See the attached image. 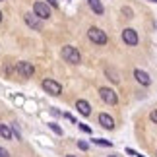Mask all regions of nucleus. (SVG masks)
Instances as JSON below:
<instances>
[{"label":"nucleus","mask_w":157,"mask_h":157,"mask_svg":"<svg viewBox=\"0 0 157 157\" xmlns=\"http://www.w3.org/2000/svg\"><path fill=\"white\" fill-rule=\"evenodd\" d=\"M87 39L91 41L93 45H99V47H103V45H107V43H109L107 33H105L101 27H95V25H91V27L87 29Z\"/></svg>","instance_id":"f257e3e1"},{"label":"nucleus","mask_w":157,"mask_h":157,"mask_svg":"<svg viewBox=\"0 0 157 157\" xmlns=\"http://www.w3.org/2000/svg\"><path fill=\"white\" fill-rule=\"evenodd\" d=\"M60 56H62L66 62H70V64H80L82 62V52L78 51L76 47H72V45H64L62 51H60Z\"/></svg>","instance_id":"f03ea898"},{"label":"nucleus","mask_w":157,"mask_h":157,"mask_svg":"<svg viewBox=\"0 0 157 157\" xmlns=\"http://www.w3.org/2000/svg\"><path fill=\"white\" fill-rule=\"evenodd\" d=\"M33 14L37 16L39 20L45 21V20H49V17H51L52 12H51V6L47 4V2H43V0H35V2H33Z\"/></svg>","instance_id":"7ed1b4c3"},{"label":"nucleus","mask_w":157,"mask_h":157,"mask_svg":"<svg viewBox=\"0 0 157 157\" xmlns=\"http://www.w3.org/2000/svg\"><path fill=\"white\" fill-rule=\"evenodd\" d=\"M23 21H25V25H27L29 29H33V31H43V20H39V17L35 16L33 12L23 14Z\"/></svg>","instance_id":"20e7f679"},{"label":"nucleus","mask_w":157,"mask_h":157,"mask_svg":"<svg viewBox=\"0 0 157 157\" xmlns=\"http://www.w3.org/2000/svg\"><path fill=\"white\" fill-rule=\"evenodd\" d=\"M41 87L51 95H60L62 93V86H60L56 80H52V78H45V80L41 82Z\"/></svg>","instance_id":"39448f33"},{"label":"nucleus","mask_w":157,"mask_h":157,"mask_svg":"<svg viewBox=\"0 0 157 157\" xmlns=\"http://www.w3.org/2000/svg\"><path fill=\"white\" fill-rule=\"evenodd\" d=\"M16 72H17V76H21V78H33V74H35V66H33L31 62L20 60V62L16 64Z\"/></svg>","instance_id":"423d86ee"},{"label":"nucleus","mask_w":157,"mask_h":157,"mask_svg":"<svg viewBox=\"0 0 157 157\" xmlns=\"http://www.w3.org/2000/svg\"><path fill=\"white\" fill-rule=\"evenodd\" d=\"M122 41H124V45H128V47H136L138 43H140L138 31H136L134 27H126V29H122Z\"/></svg>","instance_id":"0eeeda50"},{"label":"nucleus","mask_w":157,"mask_h":157,"mask_svg":"<svg viewBox=\"0 0 157 157\" xmlns=\"http://www.w3.org/2000/svg\"><path fill=\"white\" fill-rule=\"evenodd\" d=\"M99 97L103 99L107 105H117L118 103V95L111 87H99Z\"/></svg>","instance_id":"6e6552de"},{"label":"nucleus","mask_w":157,"mask_h":157,"mask_svg":"<svg viewBox=\"0 0 157 157\" xmlns=\"http://www.w3.org/2000/svg\"><path fill=\"white\" fill-rule=\"evenodd\" d=\"M134 80L140 83V86H144V87L151 86V78H149V74H147V72H144V70H140V68L134 70Z\"/></svg>","instance_id":"1a4fd4ad"},{"label":"nucleus","mask_w":157,"mask_h":157,"mask_svg":"<svg viewBox=\"0 0 157 157\" xmlns=\"http://www.w3.org/2000/svg\"><path fill=\"white\" fill-rule=\"evenodd\" d=\"M97 120H99V124L103 126L105 130H114V118L111 117V114H107V113H101L99 117H97Z\"/></svg>","instance_id":"9d476101"},{"label":"nucleus","mask_w":157,"mask_h":157,"mask_svg":"<svg viewBox=\"0 0 157 157\" xmlns=\"http://www.w3.org/2000/svg\"><path fill=\"white\" fill-rule=\"evenodd\" d=\"M76 111L80 113L82 117H89V114H91V105H89L86 99H78L76 101Z\"/></svg>","instance_id":"9b49d317"},{"label":"nucleus","mask_w":157,"mask_h":157,"mask_svg":"<svg viewBox=\"0 0 157 157\" xmlns=\"http://www.w3.org/2000/svg\"><path fill=\"white\" fill-rule=\"evenodd\" d=\"M87 6H89V10H91L95 16H103L105 14V6H103L101 0H87Z\"/></svg>","instance_id":"f8f14e48"},{"label":"nucleus","mask_w":157,"mask_h":157,"mask_svg":"<svg viewBox=\"0 0 157 157\" xmlns=\"http://www.w3.org/2000/svg\"><path fill=\"white\" fill-rule=\"evenodd\" d=\"M0 138H2V140H14V132H12L10 124L0 122Z\"/></svg>","instance_id":"ddd939ff"},{"label":"nucleus","mask_w":157,"mask_h":157,"mask_svg":"<svg viewBox=\"0 0 157 157\" xmlns=\"http://www.w3.org/2000/svg\"><path fill=\"white\" fill-rule=\"evenodd\" d=\"M105 76H107L113 83H118V82H120V74H118L114 68H111V66H107V68H105Z\"/></svg>","instance_id":"4468645a"},{"label":"nucleus","mask_w":157,"mask_h":157,"mask_svg":"<svg viewBox=\"0 0 157 157\" xmlns=\"http://www.w3.org/2000/svg\"><path fill=\"white\" fill-rule=\"evenodd\" d=\"M91 142H93V144H97V146H103V147H113V142L103 140V138H93Z\"/></svg>","instance_id":"2eb2a0df"},{"label":"nucleus","mask_w":157,"mask_h":157,"mask_svg":"<svg viewBox=\"0 0 157 157\" xmlns=\"http://www.w3.org/2000/svg\"><path fill=\"white\" fill-rule=\"evenodd\" d=\"M10 126H12V132H14V140H17V142H21V130L17 128V124H16V122H12Z\"/></svg>","instance_id":"dca6fc26"},{"label":"nucleus","mask_w":157,"mask_h":157,"mask_svg":"<svg viewBox=\"0 0 157 157\" xmlns=\"http://www.w3.org/2000/svg\"><path fill=\"white\" fill-rule=\"evenodd\" d=\"M120 12H122V16L128 17V20H130V17H134V10H132L130 6H122V8H120Z\"/></svg>","instance_id":"f3484780"},{"label":"nucleus","mask_w":157,"mask_h":157,"mask_svg":"<svg viewBox=\"0 0 157 157\" xmlns=\"http://www.w3.org/2000/svg\"><path fill=\"white\" fill-rule=\"evenodd\" d=\"M49 126H51V130L54 132V134H58V136H62V134H64V132H62V128H60V126H58L56 122H51Z\"/></svg>","instance_id":"a211bd4d"},{"label":"nucleus","mask_w":157,"mask_h":157,"mask_svg":"<svg viewBox=\"0 0 157 157\" xmlns=\"http://www.w3.org/2000/svg\"><path fill=\"white\" fill-rule=\"evenodd\" d=\"M78 128H80L82 132H86V134H91V128H89L87 124H78Z\"/></svg>","instance_id":"6ab92c4d"},{"label":"nucleus","mask_w":157,"mask_h":157,"mask_svg":"<svg viewBox=\"0 0 157 157\" xmlns=\"http://www.w3.org/2000/svg\"><path fill=\"white\" fill-rule=\"evenodd\" d=\"M78 147H80V149H83V151H87V149H89V146H87V142H78Z\"/></svg>","instance_id":"aec40b11"},{"label":"nucleus","mask_w":157,"mask_h":157,"mask_svg":"<svg viewBox=\"0 0 157 157\" xmlns=\"http://www.w3.org/2000/svg\"><path fill=\"white\" fill-rule=\"evenodd\" d=\"M149 120H151L153 124H157V109H155V111H151V114H149Z\"/></svg>","instance_id":"412c9836"},{"label":"nucleus","mask_w":157,"mask_h":157,"mask_svg":"<svg viewBox=\"0 0 157 157\" xmlns=\"http://www.w3.org/2000/svg\"><path fill=\"white\" fill-rule=\"evenodd\" d=\"M0 157H10V153H8V149L0 147Z\"/></svg>","instance_id":"4be33fe9"},{"label":"nucleus","mask_w":157,"mask_h":157,"mask_svg":"<svg viewBox=\"0 0 157 157\" xmlns=\"http://www.w3.org/2000/svg\"><path fill=\"white\" fill-rule=\"evenodd\" d=\"M64 117H66V118H68V120H70V122H74V124H76V118H74V117H72V114H70V113H64Z\"/></svg>","instance_id":"5701e85b"},{"label":"nucleus","mask_w":157,"mask_h":157,"mask_svg":"<svg viewBox=\"0 0 157 157\" xmlns=\"http://www.w3.org/2000/svg\"><path fill=\"white\" fill-rule=\"evenodd\" d=\"M47 4H49V6H52V8H56V6H58V2H56V0H47Z\"/></svg>","instance_id":"b1692460"},{"label":"nucleus","mask_w":157,"mask_h":157,"mask_svg":"<svg viewBox=\"0 0 157 157\" xmlns=\"http://www.w3.org/2000/svg\"><path fill=\"white\" fill-rule=\"evenodd\" d=\"M126 153L132 155V157H136V153H138V151H134V149H130V147H126Z\"/></svg>","instance_id":"393cba45"},{"label":"nucleus","mask_w":157,"mask_h":157,"mask_svg":"<svg viewBox=\"0 0 157 157\" xmlns=\"http://www.w3.org/2000/svg\"><path fill=\"white\" fill-rule=\"evenodd\" d=\"M147 2H153V4H157V0H147Z\"/></svg>","instance_id":"a878e982"},{"label":"nucleus","mask_w":157,"mask_h":157,"mask_svg":"<svg viewBox=\"0 0 157 157\" xmlns=\"http://www.w3.org/2000/svg\"><path fill=\"white\" fill-rule=\"evenodd\" d=\"M2 17H4V16H2V12H0V21H2Z\"/></svg>","instance_id":"bb28decb"},{"label":"nucleus","mask_w":157,"mask_h":157,"mask_svg":"<svg viewBox=\"0 0 157 157\" xmlns=\"http://www.w3.org/2000/svg\"><path fill=\"white\" fill-rule=\"evenodd\" d=\"M109 157H118V155H109Z\"/></svg>","instance_id":"cd10ccee"},{"label":"nucleus","mask_w":157,"mask_h":157,"mask_svg":"<svg viewBox=\"0 0 157 157\" xmlns=\"http://www.w3.org/2000/svg\"><path fill=\"white\" fill-rule=\"evenodd\" d=\"M66 157H76V155H66Z\"/></svg>","instance_id":"c85d7f7f"},{"label":"nucleus","mask_w":157,"mask_h":157,"mask_svg":"<svg viewBox=\"0 0 157 157\" xmlns=\"http://www.w3.org/2000/svg\"><path fill=\"white\" fill-rule=\"evenodd\" d=\"M0 2H6V0H0Z\"/></svg>","instance_id":"c756f323"},{"label":"nucleus","mask_w":157,"mask_h":157,"mask_svg":"<svg viewBox=\"0 0 157 157\" xmlns=\"http://www.w3.org/2000/svg\"><path fill=\"white\" fill-rule=\"evenodd\" d=\"M155 155H157V153H155Z\"/></svg>","instance_id":"7c9ffc66"}]
</instances>
